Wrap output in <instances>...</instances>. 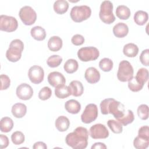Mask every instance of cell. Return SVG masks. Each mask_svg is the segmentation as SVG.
<instances>
[{"mask_svg": "<svg viewBox=\"0 0 149 149\" xmlns=\"http://www.w3.org/2000/svg\"><path fill=\"white\" fill-rule=\"evenodd\" d=\"M88 132L86 128L81 126L68 133L65 138L66 143L73 149H84L88 144Z\"/></svg>", "mask_w": 149, "mask_h": 149, "instance_id": "6da1fadb", "label": "cell"}, {"mask_svg": "<svg viewBox=\"0 0 149 149\" xmlns=\"http://www.w3.org/2000/svg\"><path fill=\"white\" fill-rule=\"evenodd\" d=\"M100 109L102 114L111 113L116 120L123 116L125 112L124 105L113 98H106L102 100L100 103Z\"/></svg>", "mask_w": 149, "mask_h": 149, "instance_id": "7a4b0ae2", "label": "cell"}, {"mask_svg": "<svg viewBox=\"0 0 149 149\" xmlns=\"http://www.w3.org/2000/svg\"><path fill=\"white\" fill-rule=\"evenodd\" d=\"M23 49L24 44L20 40L15 39L12 40L6 52V58L12 62L18 61L21 58Z\"/></svg>", "mask_w": 149, "mask_h": 149, "instance_id": "3957f363", "label": "cell"}, {"mask_svg": "<svg viewBox=\"0 0 149 149\" xmlns=\"http://www.w3.org/2000/svg\"><path fill=\"white\" fill-rule=\"evenodd\" d=\"M99 17L104 23L109 24L115 20L113 13V4L110 1H104L101 4Z\"/></svg>", "mask_w": 149, "mask_h": 149, "instance_id": "277c9868", "label": "cell"}, {"mask_svg": "<svg viewBox=\"0 0 149 149\" xmlns=\"http://www.w3.org/2000/svg\"><path fill=\"white\" fill-rule=\"evenodd\" d=\"M91 14V8L87 5L74 6L70 11V16L72 20L79 23L88 19Z\"/></svg>", "mask_w": 149, "mask_h": 149, "instance_id": "5b68a950", "label": "cell"}, {"mask_svg": "<svg viewBox=\"0 0 149 149\" xmlns=\"http://www.w3.org/2000/svg\"><path fill=\"white\" fill-rule=\"evenodd\" d=\"M134 70L130 63L126 60L122 61L119 64L117 77L122 82L129 81L133 77Z\"/></svg>", "mask_w": 149, "mask_h": 149, "instance_id": "8992f818", "label": "cell"}, {"mask_svg": "<svg viewBox=\"0 0 149 149\" xmlns=\"http://www.w3.org/2000/svg\"><path fill=\"white\" fill-rule=\"evenodd\" d=\"M100 55L98 49L94 47H82L77 52L79 59L83 62L96 60Z\"/></svg>", "mask_w": 149, "mask_h": 149, "instance_id": "52a82bcc", "label": "cell"}, {"mask_svg": "<svg viewBox=\"0 0 149 149\" xmlns=\"http://www.w3.org/2000/svg\"><path fill=\"white\" fill-rule=\"evenodd\" d=\"M19 15L23 24L27 26L32 25L37 19L36 11L30 6L22 7L19 10Z\"/></svg>", "mask_w": 149, "mask_h": 149, "instance_id": "ba28073f", "label": "cell"}, {"mask_svg": "<svg viewBox=\"0 0 149 149\" xmlns=\"http://www.w3.org/2000/svg\"><path fill=\"white\" fill-rule=\"evenodd\" d=\"M18 27L16 19L13 16L2 15L0 16V30L6 32L15 31Z\"/></svg>", "mask_w": 149, "mask_h": 149, "instance_id": "9c48e42d", "label": "cell"}, {"mask_svg": "<svg viewBox=\"0 0 149 149\" xmlns=\"http://www.w3.org/2000/svg\"><path fill=\"white\" fill-rule=\"evenodd\" d=\"M98 113L97 106L94 104H89L85 107L81 115V120L84 123H90L97 119Z\"/></svg>", "mask_w": 149, "mask_h": 149, "instance_id": "30bf717a", "label": "cell"}, {"mask_svg": "<svg viewBox=\"0 0 149 149\" xmlns=\"http://www.w3.org/2000/svg\"><path fill=\"white\" fill-rule=\"evenodd\" d=\"M90 135L94 139H103L109 136V132L105 125L97 123L90 128Z\"/></svg>", "mask_w": 149, "mask_h": 149, "instance_id": "8fae6325", "label": "cell"}, {"mask_svg": "<svg viewBox=\"0 0 149 149\" xmlns=\"http://www.w3.org/2000/svg\"><path fill=\"white\" fill-rule=\"evenodd\" d=\"M28 76L31 83L36 84H40L44 80V70L38 65H33L29 70Z\"/></svg>", "mask_w": 149, "mask_h": 149, "instance_id": "7c38bea8", "label": "cell"}, {"mask_svg": "<svg viewBox=\"0 0 149 149\" xmlns=\"http://www.w3.org/2000/svg\"><path fill=\"white\" fill-rule=\"evenodd\" d=\"M17 97L22 100H30L33 95L32 87L27 83H22L16 88V91Z\"/></svg>", "mask_w": 149, "mask_h": 149, "instance_id": "4fadbf2b", "label": "cell"}, {"mask_svg": "<svg viewBox=\"0 0 149 149\" xmlns=\"http://www.w3.org/2000/svg\"><path fill=\"white\" fill-rule=\"evenodd\" d=\"M47 79L49 84L54 87H56L59 85L65 84L66 83L65 77L59 72H52L49 73L48 75Z\"/></svg>", "mask_w": 149, "mask_h": 149, "instance_id": "5bb4252c", "label": "cell"}, {"mask_svg": "<svg viewBox=\"0 0 149 149\" xmlns=\"http://www.w3.org/2000/svg\"><path fill=\"white\" fill-rule=\"evenodd\" d=\"M84 77L87 81L90 84L97 83L100 79V72L94 67H90L86 70Z\"/></svg>", "mask_w": 149, "mask_h": 149, "instance_id": "9a60e30c", "label": "cell"}, {"mask_svg": "<svg viewBox=\"0 0 149 149\" xmlns=\"http://www.w3.org/2000/svg\"><path fill=\"white\" fill-rule=\"evenodd\" d=\"M129 32L127 25L124 23L119 22L113 27V33L118 38H123L127 36Z\"/></svg>", "mask_w": 149, "mask_h": 149, "instance_id": "2e32d148", "label": "cell"}, {"mask_svg": "<svg viewBox=\"0 0 149 149\" xmlns=\"http://www.w3.org/2000/svg\"><path fill=\"white\" fill-rule=\"evenodd\" d=\"M65 108L69 113L77 114L81 109V105L77 101L72 99L67 101L65 103Z\"/></svg>", "mask_w": 149, "mask_h": 149, "instance_id": "e0dca14e", "label": "cell"}, {"mask_svg": "<svg viewBox=\"0 0 149 149\" xmlns=\"http://www.w3.org/2000/svg\"><path fill=\"white\" fill-rule=\"evenodd\" d=\"M12 115L16 118H21L23 117L27 112V107L22 103H16L12 107L11 110Z\"/></svg>", "mask_w": 149, "mask_h": 149, "instance_id": "ac0fdd59", "label": "cell"}, {"mask_svg": "<svg viewBox=\"0 0 149 149\" xmlns=\"http://www.w3.org/2000/svg\"><path fill=\"white\" fill-rule=\"evenodd\" d=\"M62 40L58 36H52L48 41V47L49 49L54 52L60 50L62 47Z\"/></svg>", "mask_w": 149, "mask_h": 149, "instance_id": "d6986e66", "label": "cell"}, {"mask_svg": "<svg viewBox=\"0 0 149 149\" xmlns=\"http://www.w3.org/2000/svg\"><path fill=\"white\" fill-rule=\"evenodd\" d=\"M55 126L59 132L66 131L70 126V121L69 119L65 116H59L55 120Z\"/></svg>", "mask_w": 149, "mask_h": 149, "instance_id": "ffe728a7", "label": "cell"}, {"mask_svg": "<svg viewBox=\"0 0 149 149\" xmlns=\"http://www.w3.org/2000/svg\"><path fill=\"white\" fill-rule=\"evenodd\" d=\"M69 87L71 90L72 95L74 97L81 96L84 91V87L82 83L78 80H73L72 81Z\"/></svg>", "mask_w": 149, "mask_h": 149, "instance_id": "44dd1931", "label": "cell"}, {"mask_svg": "<svg viewBox=\"0 0 149 149\" xmlns=\"http://www.w3.org/2000/svg\"><path fill=\"white\" fill-rule=\"evenodd\" d=\"M55 94L58 98L64 99L72 95V93L69 86H67L65 84H62L55 87Z\"/></svg>", "mask_w": 149, "mask_h": 149, "instance_id": "7402d4cb", "label": "cell"}, {"mask_svg": "<svg viewBox=\"0 0 149 149\" xmlns=\"http://www.w3.org/2000/svg\"><path fill=\"white\" fill-rule=\"evenodd\" d=\"M30 34L31 37L37 41H42L46 37V31L45 29L39 26H34L31 28Z\"/></svg>", "mask_w": 149, "mask_h": 149, "instance_id": "603a6c76", "label": "cell"}, {"mask_svg": "<svg viewBox=\"0 0 149 149\" xmlns=\"http://www.w3.org/2000/svg\"><path fill=\"white\" fill-rule=\"evenodd\" d=\"M123 52L126 56L133 58L138 54L139 48L137 45L134 43H128L124 45Z\"/></svg>", "mask_w": 149, "mask_h": 149, "instance_id": "cb8c5ba5", "label": "cell"}, {"mask_svg": "<svg viewBox=\"0 0 149 149\" xmlns=\"http://www.w3.org/2000/svg\"><path fill=\"white\" fill-rule=\"evenodd\" d=\"M54 11L59 15L66 13L69 8V3L65 0H57L54 3Z\"/></svg>", "mask_w": 149, "mask_h": 149, "instance_id": "d4e9b609", "label": "cell"}, {"mask_svg": "<svg viewBox=\"0 0 149 149\" xmlns=\"http://www.w3.org/2000/svg\"><path fill=\"white\" fill-rule=\"evenodd\" d=\"M134 21L135 23L139 26H143L148 20V13L143 10H138L134 15Z\"/></svg>", "mask_w": 149, "mask_h": 149, "instance_id": "484cf974", "label": "cell"}, {"mask_svg": "<svg viewBox=\"0 0 149 149\" xmlns=\"http://www.w3.org/2000/svg\"><path fill=\"white\" fill-rule=\"evenodd\" d=\"M130 9L125 5H119L116 9V15L122 20H127L130 16Z\"/></svg>", "mask_w": 149, "mask_h": 149, "instance_id": "4316f807", "label": "cell"}, {"mask_svg": "<svg viewBox=\"0 0 149 149\" xmlns=\"http://www.w3.org/2000/svg\"><path fill=\"white\" fill-rule=\"evenodd\" d=\"M13 127V122L9 117H3L1 120L0 129L2 132H9Z\"/></svg>", "mask_w": 149, "mask_h": 149, "instance_id": "83f0119b", "label": "cell"}, {"mask_svg": "<svg viewBox=\"0 0 149 149\" xmlns=\"http://www.w3.org/2000/svg\"><path fill=\"white\" fill-rule=\"evenodd\" d=\"M78 68V62L74 59H69L67 60L63 66L65 71L68 73H73L77 71Z\"/></svg>", "mask_w": 149, "mask_h": 149, "instance_id": "f1b7e54d", "label": "cell"}, {"mask_svg": "<svg viewBox=\"0 0 149 149\" xmlns=\"http://www.w3.org/2000/svg\"><path fill=\"white\" fill-rule=\"evenodd\" d=\"M134 119V116L132 111L127 109L125 111V114L123 116L118 119L117 120L120 122L123 126H127V125L132 123Z\"/></svg>", "mask_w": 149, "mask_h": 149, "instance_id": "f546056e", "label": "cell"}, {"mask_svg": "<svg viewBox=\"0 0 149 149\" xmlns=\"http://www.w3.org/2000/svg\"><path fill=\"white\" fill-rule=\"evenodd\" d=\"M135 78L139 83L144 85V84L147 81L148 79V70L144 68L139 69L137 72Z\"/></svg>", "mask_w": 149, "mask_h": 149, "instance_id": "4dcf8cb0", "label": "cell"}, {"mask_svg": "<svg viewBox=\"0 0 149 149\" xmlns=\"http://www.w3.org/2000/svg\"><path fill=\"white\" fill-rule=\"evenodd\" d=\"M149 139L137 136L133 141V146L137 149H146L148 147Z\"/></svg>", "mask_w": 149, "mask_h": 149, "instance_id": "1f68e13d", "label": "cell"}, {"mask_svg": "<svg viewBox=\"0 0 149 149\" xmlns=\"http://www.w3.org/2000/svg\"><path fill=\"white\" fill-rule=\"evenodd\" d=\"M107 125L109 127V129L111 130V131L116 134H119L122 132L123 130V127L122 125L119 122L118 120H113V119H109L107 122Z\"/></svg>", "mask_w": 149, "mask_h": 149, "instance_id": "d6a6232c", "label": "cell"}, {"mask_svg": "<svg viewBox=\"0 0 149 149\" xmlns=\"http://www.w3.org/2000/svg\"><path fill=\"white\" fill-rule=\"evenodd\" d=\"M99 67L104 72H109L113 68V62L109 58H104L100 61Z\"/></svg>", "mask_w": 149, "mask_h": 149, "instance_id": "836d02e7", "label": "cell"}, {"mask_svg": "<svg viewBox=\"0 0 149 149\" xmlns=\"http://www.w3.org/2000/svg\"><path fill=\"white\" fill-rule=\"evenodd\" d=\"M62 62V58L58 55L50 56L47 61L48 66L50 68H56L60 65Z\"/></svg>", "mask_w": 149, "mask_h": 149, "instance_id": "e575fe53", "label": "cell"}, {"mask_svg": "<svg viewBox=\"0 0 149 149\" xmlns=\"http://www.w3.org/2000/svg\"><path fill=\"white\" fill-rule=\"evenodd\" d=\"M11 140L14 144L20 145L24 141V135L22 132L16 131L11 135Z\"/></svg>", "mask_w": 149, "mask_h": 149, "instance_id": "d590c367", "label": "cell"}, {"mask_svg": "<svg viewBox=\"0 0 149 149\" xmlns=\"http://www.w3.org/2000/svg\"><path fill=\"white\" fill-rule=\"evenodd\" d=\"M138 116L142 120H146L148 118V107L146 104H141L137 108Z\"/></svg>", "mask_w": 149, "mask_h": 149, "instance_id": "8d00e7d4", "label": "cell"}, {"mask_svg": "<svg viewBox=\"0 0 149 149\" xmlns=\"http://www.w3.org/2000/svg\"><path fill=\"white\" fill-rule=\"evenodd\" d=\"M143 86L144 85L139 83L136 80L135 77H133L129 81H128V87L133 92L139 91L143 88Z\"/></svg>", "mask_w": 149, "mask_h": 149, "instance_id": "74e56055", "label": "cell"}, {"mask_svg": "<svg viewBox=\"0 0 149 149\" xmlns=\"http://www.w3.org/2000/svg\"><path fill=\"white\" fill-rule=\"evenodd\" d=\"M52 95V90L48 87H44L42 88L38 93V98L42 100L45 101L49 99Z\"/></svg>", "mask_w": 149, "mask_h": 149, "instance_id": "f35d334b", "label": "cell"}, {"mask_svg": "<svg viewBox=\"0 0 149 149\" xmlns=\"http://www.w3.org/2000/svg\"><path fill=\"white\" fill-rule=\"evenodd\" d=\"M149 49H146L143 50L140 55V61L141 63L146 66H148L149 65Z\"/></svg>", "mask_w": 149, "mask_h": 149, "instance_id": "ab89813d", "label": "cell"}, {"mask_svg": "<svg viewBox=\"0 0 149 149\" xmlns=\"http://www.w3.org/2000/svg\"><path fill=\"white\" fill-rule=\"evenodd\" d=\"M1 90H3L7 89L10 84V80L9 77L6 74H1Z\"/></svg>", "mask_w": 149, "mask_h": 149, "instance_id": "60d3db41", "label": "cell"}, {"mask_svg": "<svg viewBox=\"0 0 149 149\" xmlns=\"http://www.w3.org/2000/svg\"><path fill=\"white\" fill-rule=\"evenodd\" d=\"M71 41L73 44L74 45L78 46L82 45L84 42V38L82 35L80 34H75L74 35L71 39Z\"/></svg>", "mask_w": 149, "mask_h": 149, "instance_id": "b9f144b4", "label": "cell"}, {"mask_svg": "<svg viewBox=\"0 0 149 149\" xmlns=\"http://www.w3.org/2000/svg\"><path fill=\"white\" fill-rule=\"evenodd\" d=\"M138 136L143 138L149 139V127L148 126H143L139 129L138 132Z\"/></svg>", "mask_w": 149, "mask_h": 149, "instance_id": "7bdbcfd3", "label": "cell"}, {"mask_svg": "<svg viewBox=\"0 0 149 149\" xmlns=\"http://www.w3.org/2000/svg\"><path fill=\"white\" fill-rule=\"evenodd\" d=\"M0 148L1 149H3L6 148L9 145V139L8 137L3 134H0Z\"/></svg>", "mask_w": 149, "mask_h": 149, "instance_id": "ee69618b", "label": "cell"}, {"mask_svg": "<svg viewBox=\"0 0 149 149\" xmlns=\"http://www.w3.org/2000/svg\"><path fill=\"white\" fill-rule=\"evenodd\" d=\"M33 148L34 149H47V146L45 144V143H44V142L42 141H38L36 142L34 144Z\"/></svg>", "mask_w": 149, "mask_h": 149, "instance_id": "f6af8a7d", "label": "cell"}, {"mask_svg": "<svg viewBox=\"0 0 149 149\" xmlns=\"http://www.w3.org/2000/svg\"><path fill=\"white\" fill-rule=\"evenodd\" d=\"M106 148H107V146H105V144L101 142L95 143L91 146V149H106Z\"/></svg>", "mask_w": 149, "mask_h": 149, "instance_id": "bcb514c9", "label": "cell"}]
</instances>
